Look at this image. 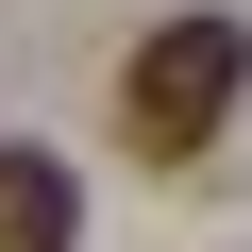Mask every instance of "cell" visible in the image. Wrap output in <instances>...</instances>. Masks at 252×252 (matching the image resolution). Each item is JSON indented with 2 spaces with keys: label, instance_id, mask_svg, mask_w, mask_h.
Masks as SVG:
<instances>
[{
  "label": "cell",
  "instance_id": "6da1fadb",
  "mask_svg": "<svg viewBox=\"0 0 252 252\" xmlns=\"http://www.w3.org/2000/svg\"><path fill=\"white\" fill-rule=\"evenodd\" d=\"M235 84H252V17H168L135 67H118V118H135V152H219V118H235Z\"/></svg>",
  "mask_w": 252,
  "mask_h": 252
},
{
  "label": "cell",
  "instance_id": "7a4b0ae2",
  "mask_svg": "<svg viewBox=\"0 0 252 252\" xmlns=\"http://www.w3.org/2000/svg\"><path fill=\"white\" fill-rule=\"evenodd\" d=\"M67 235H84V185L51 152H0V252H67Z\"/></svg>",
  "mask_w": 252,
  "mask_h": 252
}]
</instances>
